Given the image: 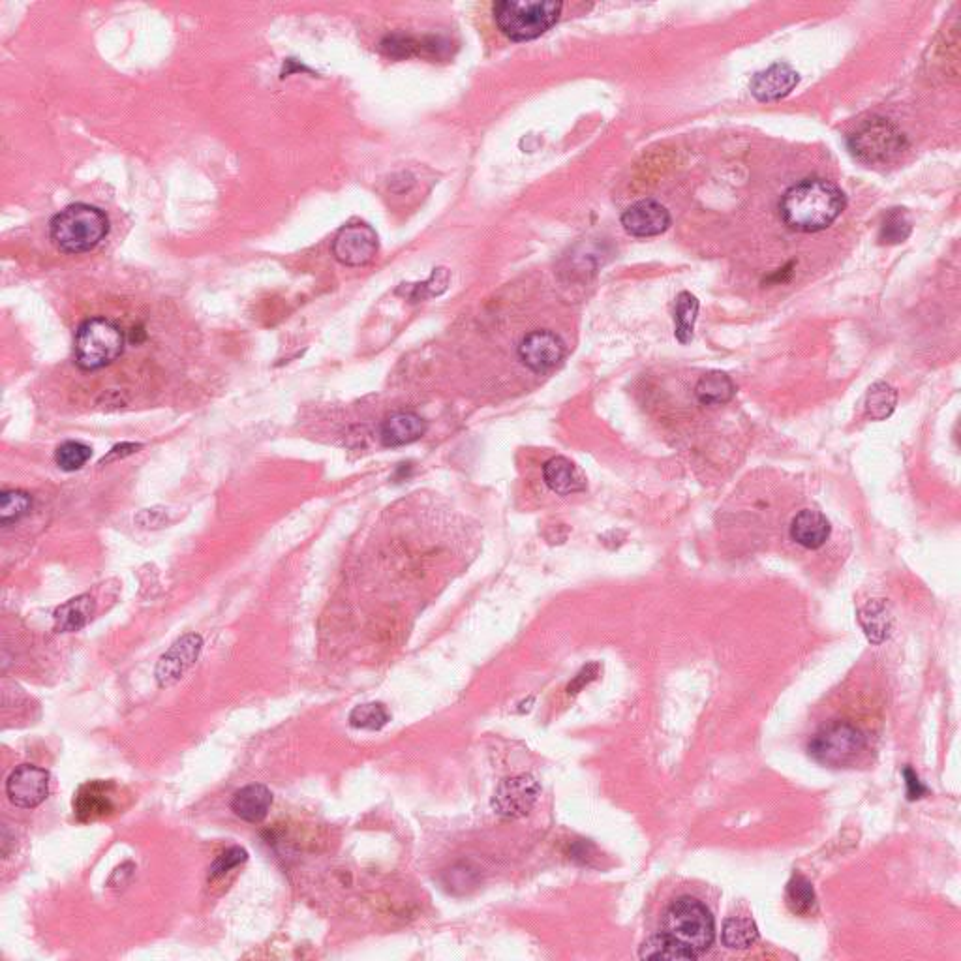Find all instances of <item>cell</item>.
<instances>
[{"instance_id":"cell-1","label":"cell","mask_w":961,"mask_h":961,"mask_svg":"<svg viewBox=\"0 0 961 961\" xmlns=\"http://www.w3.org/2000/svg\"><path fill=\"white\" fill-rule=\"evenodd\" d=\"M847 205L845 194L824 179H806L791 186L781 199L779 211L794 231L815 233L832 226Z\"/></svg>"},{"instance_id":"cell-2","label":"cell","mask_w":961,"mask_h":961,"mask_svg":"<svg viewBox=\"0 0 961 961\" xmlns=\"http://www.w3.org/2000/svg\"><path fill=\"white\" fill-rule=\"evenodd\" d=\"M109 233L106 213L87 203H76L49 222V237L64 254H85L100 245Z\"/></svg>"},{"instance_id":"cell-3","label":"cell","mask_w":961,"mask_h":961,"mask_svg":"<svg viewBox=\"0 0 961 961\" xmlns=\"http://www.w3.org/2000/svg\"><path fill=\"white\" fill-rule=\"evenodd\" d=\"M562 8V2L504 0L492 6V14L507 38L515 42H528L554 27L560 19Z\"/></svg>"},{"instance_id":"cell-4","label":"cell","mask_w":961,"mask_h":961,"mask_svg":"<svg viewBox=\"0 0 961 961\" xmlns=\"http://www.w3.org/2000/svg\"><path fill=\"white\" fill-rule=\"evenodd\" d=\"M665 933L676 939L697 958L714 945L716 924L708 907L691 896L672 901L665 913Z\"/></svg>"},{"instance_id":"cell-5","label":"cell","mask_w":961,"mask_h":961,"mask_svg":"<svg viewBox=\"0 0 961 961\" xmlns=\"http://www.w3.org/2000/svg\"><path fill=\"white\" fill-rule=\"evenodd\" d=\"M126 338L123 331L106 318L83 321L77 329L74 355L81 370H100L123 355Z\"/></svg>"},{"instance_id":"cell-6","label":"cell","mask_w":961,"mask_h":961,"mask_svg":"<svg viewBox=\"0 0 961 961\" xmlns=\"http://www.w3.org/2000/svg\"><path fill=\"white\" fill-rule=\"evenodd\" d=\"M849 149L866 164H886L905 149V136L890 121L873 117L856 126Z\"/></svg>"},{"instance_id":"cell-7","label":"cell","mask_w":961,"mask_h":961,"mask_svg":"<svg viewBox=\"0 0 961 961\" xmlns=\"http://www.w3.org/2000/svg\"><path fill=\"white\" fill-rule=\"evenodd\" d=\"M866 749V736L849 723H834L821 729L809 742V755L826 766L855 763Z\"/></svg>"},{"instance_id":"cell-8","label":"cell","mask_w":961,"mask_h":961,"mask_svg":"<svg viewBox=\"0 0 961 961\" xmlns=\"http://www.w3.org/2000/svg\"><path fill=\"white\" fill-rule=\"evenodd\" d=\"M539 793L541 787L530 774L504 779L492 796V809L504 819L526 817L534 809Z\"/></svg>"},{"instance_id":"cell-9","label":"cell","mask_w":961,"mask_h":961,"mask_svg":"<svg viewBox=\"0 0 961 961\" xmlns=\"http://www.w3.org/2000/svg\"><path fill=\"white\" fill-rule=\"evenodd\" d=\"M378 235L368 224H350L336 233L333 256L348 267L367 265L378 254Z\"/></svg>"},{"instance_id":"cell-10","label":"cell","mask_w":961,"mask_h":961,"mask_svg":"<svg viewBox=\"0 0 961 961\" xmlns=\"http://www.w3.org/2000/svg\"><path fill=\"white\" fill-rule=\"evenodd\" d=\"M49 772L36 764H21L6 781L8 800L21 809L42 806L49 796Z\"/></svg>"},{"instance_id":"cell-11","label":"cell","mask_w":961,"mask_h":961,"mask_svg":"<svg viewBox=\"0 0 961 961\" xmlns=\"http://www.w3.org/2000/svg\"><path fill=\"white\" fill-rule=\"evenodd\" d=\"M565 344L562 338L550 331H532L520 340L519 359L532 372L543 374L562 363Z\"/></svg>"},{"instance_id":"cell-12","label":"cell","mask_w":961,"mask_h":961,"mask_svg":"<svg viewBox=\"0 0 961 961\" xmlns=\"http://www.w3.org/2000/svg\"><path fill=\"white\" fill-rule=\"evenodd\" d=\"M201 648H203V639L196 633L184 635L175 644H171L168 652L160 657L154 671L158 686H175L183 678L184 672L198 661Z\"/></svg>"},{"instance_id":"cell-13","label":"cell","mask_w":961,"mask_h":961,"mask_svg":"<svg viewBox=\"0 0 961 961\" xmlns=\"http://www.w3.org/2000/svg\"><path fill=\"white\" fill-rule=\"evenodd\" d=\"M622 226L633 237H656L671 226V214L654 199H642L622 214Z\"/></svg>"},{"instance_id":"cell-14","label":"cell","mask_w":961,"mask_h":961,"mask_svg":"<svg viewBox=\"0 0 961 961\" xmlns=\"http://www.w3.org/2000/svg\"><path fill=\"white\" fill-rule=\"evenodd\" d=\"M115 787L109 781H89L79 787L74 798V813L81 823L104 819L115 811Z\"/></svg>"},{"instance_id":"cell-15","label":"cell","mask_w":961,"mask_h":961,"mask_svg":"<svg viewBox=\"0 0 961 961\" xmlns=\"http://www.w3.org/2000/svg\"><path fill=\"white\" fill-rule=\"evenodd\" d=\"M800 77H798V72L793 70L789 64H783V62H778V64H772L770 68H766L763 72L755 74V77L751 79V94L761 100V102H776V100H781L785 98L789 92L793 91L794 87L798 85Z\"/></svg>"},{"instance_id":"cell-16","label":"cell","mask_w":961,"mask_h":961,"mask_svg":"<svg viewBox=\"0 0 961 961\" xmlns=\"http://www.w3.org/2000/svg\"><path fill=\"white\" fill-rule=\"evenodd\" d=\"M427 421L413 412L393 413L383 421L380 440L385 447H402L421 440L427 434Z\"/></svg>"},{"instance_id":"cell-17","label":"cell","mask_w":961,"mask_h":961,"mask_svg":"<svg viewBox=\"0 0 961 961\" xmlns=\"http://www.w3.org/2000/svg\"><path fill=\"white\" fill-rule=\"evenodd\" d=\"M830 534V522L821 511L815 509H802L791 522V539L804 549H821Z\"/></svg>"},{"instance_id":"cell-18","label":"cell","mask_w":961,"mask_h":961,"mask_svg":"<svg viewBox=\"0 0 961 961\" xmlns=\"http://www.w3.org/2000/svg\"><path fill=\"white\" fill-rule=\"evenodd\" d=\"M273 806V793L261 783L246 785L233 794L231 809L246 823H261Z\"/></svg>"},{"instance_id":"cell-19","label":"cell","mask_w":961,"mask_h":961,"mask_svg":"<svg viewBox=\"0 0 961 961\" xmlns=\"http://www.w3.org/2000/svg\"><path fill=\"white\" fill-rule=\"evenodd\" d=\"M545 485L558 496H571L586 490V481L577 466L565 457L550 458L543 466Z\"/></svg>"},{"instance_id":"cell-20","label":"cell","mask_w":961,"mask_h":961,"mask_svg":"<svg viewBox=\"0 0 961 961\" xmlns=\"http://www.w3.org/2000/svg\"><path fill=\"white\" fill-rule=\"evenodd\" d=\"M94 611H96V605L91 595H77L74 599H68L53 614L55 629L59 633L79 631L91 622Z\"/></svg>"},{"instance_id":"cell-21","label":"cell","mask_w":961,"mask_h":961,"mask_svg":"<svg viewBox=\"0 0 961 961\" xmlns=\"http://www.w3.org/2000/svg\"><path fill=\"white\" fill-rule=\"evenodd\" d=\"M736 395V385L731 376L725 372H708L704 374L697 387H695V397L704 406H721L733 400Z\"/></svg>"},{"instance_id":"cell-22","label":"cell","mask_w":961,"mask_h":961,"mask_svg":"<svg viewBox=\"0 0 961 961\" xmlns=\"http://www.w3.org/2000/svg\"><path fill=\"white\" fill-rule=\"evenodd\" d=\"M641 960H661V961H689L697 960L693 952H689L686 946L680 945L676 939H672L669 933L661 931L657 935H652L642 943L639 950Z\"/></svg>"},{"instance_id":"cell-23","label":"cell","mask_w":961,"mask_h":961,"mask_svg":"<svg viewBox=\"0 0 961 961\" xmlns=\"http://www.w3.org/2000/svg\"><path fill=\"white\" fill-rule=\"evenodd\" d=\"M759 930L757 924L746 916H734L723 924L721 941L731 950H748L757 943Z\"/></svg>"},{"instance_id":"cell-24","label":"cell","mask_w":961,"mask_h":961,"mask_svg":"<svg viewBox=\"0 0 961 961\" xmlns=\"http://www.w3.org/2000/svg\"><path fill=\"white\" fill-rule=\"evenodd\" d=\"M898 404V391L886 382L873 383L866 395V413L873 421L888 419Z\"/></svg>"},{"instance_id":"cell-25","label":"cell","mask_w":961,"mask_h":961,"mask_svg":"<svg viewBox=\"0 0 961 961\" xmlns=\"http://www.w3.org/2000/svg\"><path fill=\"white\" fill-rule=\"evenodd\" d=\"M697 314H699V301H697V297L691 295L689 291H682V293L676 297V312H674V323H676L674 335H676L680 344L691 342L693 331H695Z\"/></svg>"},{"instance_id":"cell-26","label":"cell","mask_w":961,"mask_h":961,"mask_svg":"<svg viewBox=\"0 0 961 961\" xmlns=\"http://www.w3.org/2000/svg\"><path fill=\"white\" fill-rule=\"evenodd\" d=\"M785 900H787V907L791 909V913L798 916L811 915L817 907L813 885L804 875H794L791 883L787 885Z\"/></svg>"},{"instance_id":"cell-27","label":"cell","mask_w":961,"mask_h":961,"mask_svg":"<svg viewBox=\"0 0 961 961\" xmlns=\"http://www.w3.org/2000/svg\"><path fill=\"white\" fill-rule=\"evenodd\" d=\"M391 721V716L382 702H367L351 710L350 725L361 731H380Z\"/></svg>"},{"instance_id":"cell-28","label":"cell","mask_w":961,"mask_h":961,"mask_svg":"<svg viewBox=\"0 0 961 961\" xmlns=\"http://www.w3.org/2000/svg\"><path fill=\"white\" fill-rule=\"evenodd\" d=\"M32 507V498L23 490H4L0 496V524L10 526L23 519Z\"/></svg>"},{"instance_id":"cell-29","label":"cell","mask_w":961,"mask_h":961,"mask_svg":"<svg viewBox=\"0 0 961 961\" xmlns=\"http://www.w3.org/2000/svg\"><path fill=\"white\" fill-rule=\"evenodd\" d=\"M860 624L864 627V631H866V635L871 642L881 644L888 639L890 618L886 614L883 603H873V605H868L864 611L860 612Z\"/></svg>"},{"instance_id":"cell-30","label":"cell","mask_w":961,"mask_h":961,"mask_svg":"<svg viewBox=\"0 0 961 961\" xmlns=\"http://www.w3.org/2000/svg\"><path fill=\"white\" fill-rule=\"evenodd\" d=\"M911 220L907 213L903 209H892L890 213L886 214L885 222L881 226V233H879V241L883 245H898V243H903L909 235H911Z\"/></svg>"},{"instance_id":"cell-31","label":"cell","mask_w":961,"mask_h":961,"mask_svg":"<svg viewBox=\"0 0 961 961\" xmlns=\"http://www.w3.org/2000/svg\"><path fill=\"white\" fill-rule=\"evenodd\" d=\"M92 457V449L81 442H64L55 453V460L64 472L81 470Z\"/></svg>"},{"instance_id":"cell-32","label":"cell","mask_w":961,"mask_h":961,"mask_svg":"<svg viewBox=\"0 0 961 961\" xmlns=\"http://www.w3.org/2000/svg\"><path fill=\"white\" fill-rule=\"evenodd\" d=\"M449 271L445 267H440V269H434L432 276L428 278L427 282L423 284H417L413 288L412 299L413 301H419V299H427V297H436V295H442L443 291L447 290L449 286Z\"/></svg>"},{"instance_id":"cell-33","label":"cell","mask_w":961,"mask_h":961,"mask_svg":"<svg viewBox=\"0 0 961 961\" xmlns=\"http://www.w3.org/2000/svg\"><path fill=\"white\" fill-rule=\"evenodd\" d=\"M246 860H248V853H246L243 847H231L226 853L216 856V860H214L213 866H211V870H209V877H211V879H218V877L226 875V873L233 870V868L241 866Z\"/></svg>"},{"instance_id":"cell-34","label":"cell","mask_w":961,"mask_h":961,"mask_svg":"<svg viewBox=\"0 0 961 961\" xmlns=\"http://www.w3.org/2000/svg\"><path fill=\"white\" fill-rule=\"evenodd\" d=\"M136 520L143 528H158L166 520V513H164V509H158V507L143 509Z\"/></svg>"},{"instance_id":"cell-35","label":"cell","mask_w":961,"mask_h":961,"mask_svg":"<svg viewBox=\"0 0 961 961\" xmlns=\"http://www.w3.org/2000/svg\"><path fill=\"white\" fill-rule=\"evenodd\" d=\"M139 447H141L139 443H121V445H115V447L109 451V455L102 458L100 464L113 462V460H117V458L130 457V455H134V453L138 451Z\"/></svg>"},{"instance_id":"cell-36","label":"cell","mask_w":961,"mask_h":961,"mask_svg":"<svg viewBox=\"0 0 961 961\" xmlns=\"http://www.w3.org/2000/svg\"><path fill=\"white\" fill-rule=\"evenodd\" d=\"M595 676H597V665L584 667V669L579 672V676L573 680V684H569V693H571V691L577 693V689L584 687V684H588V682H592Z\"/></svg>"},{"instance_id":"cell-37","label":"cell","mask_w":961,"mask_h":961,"mask_svg":"<svg viewBox=\"0 0 961 961\" xmlns=\"http://www.w3.org/2000/svg\"><path fill=\"white\" fill-rule=\"evenodd\" d=\"M905 778H907V787H909V791H907L909 800L920 798L922 794L926 793V789L920 785V781H918V778L913 774V770L907 768V770H905Z\"/></svg>"}]
</instances>
